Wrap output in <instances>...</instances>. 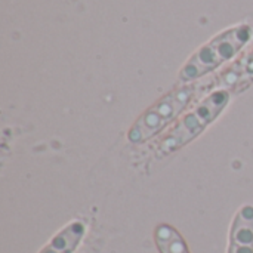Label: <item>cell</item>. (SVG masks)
Segmentation results:
<instances>
[{"label":"cell","mask_w":253,"mask_h":253,"mask_svg":"<svg viewBox=\"0 0 253 253\" xmlns=\"http://www.w3.org/2000/svg\"><path fill=\"white\" fill-rule=\"evenodd\" d=\"M206 87L208 83H185L170 90L139 116L127 132V141L138 145L157 136L172 122H175L193 99Z\"/></svg>","instance_id":"cell-1"},{"label":"cell","mask_w":253,"mask_h":253,"mask_svg":"<svg viewBox=\"0 0 253 253\" xmlns=\"http://www.w3.org/2000/svg\"><path fill=\"white\" fill-rule=\"evenodd\" d=\"M253 25H239L230 28L209 43L202 46L179 71V82L194 83L206 74L215 71L225 62L231 61L252 40Z\"/></svg>","instance_id":"cell-2"},{"label":"cell","mask_w":253,"mask_h":253,"mask_svg":"<svg viewBox=\"0 0 253 253\" xmlns=\"http://www.w3.org/2000/svg\"><path fill=\"white\" fill-rule=\"evenodd\" d=\"M230 90L227 89H216L206 98H203L159 142V145L156 147V157H166L196 139L208 126H211L219 117V114L227 108Z\"/></svg>","instance_id":"cell-3"},{"label":"cell","mask_w":253,"mask_h":253,"mask_svg":"<svg viewBox=\"0 0 253 253\" xmlns=\"http://www.w3.org/2000/svg\"><path fill=\"white\" fill-rule=\"evenodd\" d=\"M228 253H253V206L245 205L236 213L231 230Z\"/></svg>","instance_id":"cell-4"},{"label":"cell","mask_w":253,"mask_h":253,"mask_svg":"<svg viewBox=\"0 0 253 253\" xmlns=\"http://www.w3.org/2000/svg\"><path fill=\"white\" fill-rule=\"evenodd\" d=\"M86 234V224L73 221L61 230L40 253H74Z\"/></svg>","instance_id":"cell-6"},{"label":"cell","mask_w":253,"mask_h":253,"mask_svg":"<svg viewBox=\"0 0 253 253\" xmlns=\"http://www.w3.org/2000/svg\"><path fill=\"white\" fill-rule=\"evenodd\" d=\"M154 240L160 253H190L182 236L168 224L157 225Z\"/></svg>","instance_id":"cell-7"},{"label":"cell","mask_w":253,"mask_h":253,"mask_svg":"<svg viewBox=\"0 0 253 253\" xmlns=\"http://www.w3.org/2000/svg\"><path fill=\"white\" fill-rule=\"evenodd\" d=\"M253 83V49L230 67L218 80L219 89L242 90Z\"/></svg>","instance_id":"cell-5"}]
</instances>
